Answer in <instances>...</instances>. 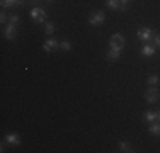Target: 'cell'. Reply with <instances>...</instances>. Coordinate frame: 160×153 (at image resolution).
Returning <instances> with one entry per match:
<instances>
[{"label":"cell","mask_w":160,"mask_h":153,"mask_svg":"<svg viewBox=\"0 0 160 153\" xmlns=\"http://www.w3.org/2000/svg\"><path fill=\"white\" fill-rule=\"evenodd\" d=\"M5 21H7V15H5V12H2V15H0V22L3 24Z\"/></svg>","instance_id":"obj_22"},{"label":"cell","mask_w":160,"mask_h":153,"mask_svg":"<svg viewBox=\"0 0 160 153\" xmlns=\"http://www.w3.org/2000/svg\"><path fill=\"white\" fill-rule=\"evenodd\" d=\"M145 121L147 122H155L157 121V112H147L145 114Z\"/></svg>","instance_id":"obj_14"},{"label":"cell","mask_w":160,"mask_h":153,"mask_svg":"<svg viewBox=\"0 0 160 153\" xmlns=\"http://www.w3.org/2000/svg\"><path fill=\"white\" fill-rule=\"evenodd\" d=\"M56 49H58V41H55L53 37L44 43V51H46V53H55Z\"/></svg>","instance_id":"obj_6"},{"label":"cell","mask_w":160,"mask_h":153,"mask_svg":"<svg viewBox=\"0 0 160 153\" xmlns=\"http://www.w3.org/2000/svg\"><path fill=\"white\" fill-rule=\"evenodd\" d=\"M153 53H155V48H153L152 44H145L143 48H142V55H143V56H147V58L153 56Z\"/></svg>","instance_id":"obj_8"},{"label":"cell","mask_w":160,"mask_h":153,"mask_svg":"<svg viewBox=\"0 0 160 153\" xmlns=\"http://www.w3.org/2000/svg\"><path fill=\"white\" fill-rule=\"evenodd\" d=\"M60 46H62V49H63V51H68V49H70V48H72V44H70V43H68V41H63V43H62V44H60Z\"/></svg>","instance_id":"obj_18"},{"label":"cell","mask_w":160,"mask_h":153,"mask_svg":"<svg viewBox=\"0 0 160 153\" xmlns=\"http://www.w3.org/2000/svg\"><path fill=\"white\" fill-rule=\"evenodd\" d=\"M119 150L121 151H133L131 150V145L128 141H119Z\"/></svg>","instance_id":"obj_15"},{"label":"cell","mask_w":160,"mask_h":153,"mask_svg":"<svg viewBox=\"0 0 160 153\" xmlns=\"http://www.w3.org/2000/svg\"><path fill=\"white\" fill-rule=\"evenodd\" d=\"M10 24H14V26H16L17 24V22H19V17H17V15H10Z\"/></svg>","instance_id":"obj_20"},{"label":"cell","mask_w":160,"mask_h":153,"mask_svg":"<svg viewBox=\"0 0 160 153\" xmlns=\"http://www.w3.org/2000/svg\"><path fill=\"white\" fill-rule=\"evenodd\" d=\"M16 36H17V29H16V26L9 22V26L5 27V37H7V39H14Z\"/></svg>","instance_id":"obj_7"},{"label":"cell","mask_w":160,"mask_h":153,"mask_svg":"<svg viewBox=\"0 0 160 153\" xmlns=\"http://www.w3.org/2000/svg\"><path fill=\"white\" fill-rule=\"evenodd\" d=\"M46 34H53V31H55V26H53V22H48L46 24Z\"/></svg>","instance_id":"obj_17"},{"label":"cell","mask_w":160,"mask_h":153,"mask_svg":"<svg viewBox=\"0 0 160 153\" xmlns=\"http://www.w3.org/2000/svg\"><path fill=\"white\" fill-rule=\"evenodd\" d=\"M153 43H155V46H160V34H153Z\"/></svg>","instance_id":"obj_19"},{"label":"cell","mask_w":160,"mask_h":153,"mask_svg":"<svg viewBox=\"0 0 160 153\" xmlns=\"http://www.w3.org/2000/svg\"><path fill=\"white\" fill-rule=\"evenodd\" d=\"M31 17H32V21H36V22H39V24H43V22L46 21V12H44L41 7H34V9L31 10Z\"/></svg>","instance_id":"obj_2"},{"label":"cell","mask_w":160,"mask_h":153,"mask_svg":"<svg viewBox=\"0 0 160 153\" xmlns=\"http://www.w3.org/2000/svg\"><path fill=\"white\" fill-rule=\"evenodd\" d=\"M158 95H160L158 89H155V87H152L150 90H147V94H145V99H147V102H150V104H153V102H157V101H158Z\"/></svg>","instance_id":"obj_3"},{"label":"cell","mask_w":160,"mask_h":153,"mask_svg":"<svg viewBox=\"0 0 160 153\" xmlns=\"http://www.w3.org/2000/svg\"><path fill=\"white\" fill-rule=\"evenodd\" d=\"M106 56H108L109 60H118L121 56V51L119 49H109V51L106 53Z\"/></svg>","instance_id":"obj_9"},{"label":"cell","mask_w":160,"mask_h":153,"mask_svg":"<svg viewBox=\"0 0 160 153\" xmlns=\"http://www.w3.org/2000/svg\"><path fill=\"white\" fill-rule=\"evenodd\" d=\"M157 122H160V112H157Z\"/></svg>","instance_id":"obj_23"},{"label":"cell","mask_w":160,"mask_h":153,"mask_svg":"<svg viewBox=\"0 0 160 153\" xmlns=\"http://www.w3.org/2000/svg\"><path fill=\"white\" fill-rule=\"evenodd\" d=\"M138 37L142 41H150L152 37H153V31H152L150 27H143L138 31Z\"/></svg>","instance_id":"obj_5"},{"label":"cell","mask_w":160,"mask_h":153,"mask_svg":"<svg viewBox=\"0 0 160 153\" xmlns=\"http://www.w3.org/2000/svg\"><path fill=\"white\" fill-rule=\"evenodd\" d=\"M128 2H131V0H121V5H123V7H121V10L126 9V3H128Z\"/></svg>","instance_id":"obj_21"},{"label":"cell","mask_w":160,"mask_h":153,"mask_svg":"<svg viewBox=\"0 0 160 153\" xmlns=\"http://www.w3.org/2000/svg\"><path fill=\"white\" fill-rule=\"evenodd\" d=\"M109 46H111V49H123L124 48V37L121 36V34H114L111 37V41H109Z\"/></svg>","instance_id":"obj_1"},{"label":"cell","mask_w":160,"mask_h":153,"mask_svg":"<svg viewBox=\"0 0 160 153\" xmlns=\"http://www.w3.org/2000/svg\"><path fill=\"white\" fill-rule=\"evenodd\" d=\"M22 0H2V7H16L21 5Z\"/></svg>","instance_id":"obj_10"},{"label":"cell","mask_w":160,"mask_h":153,"mask_svg":"<svg viewBox=\"0 0 160 153\" xmlns=\"http://www.w3.org/2000/svg\"><path fill=\"white\" fill-rule=\"evenodd\" d=\"M108 5L111 7L112 10H118V9H121V0H108Z\"/></svg>","instance_id":"obj_12"},{"label":"cell","mask_w":160,"mask_h":153,"mask_svg":"<svg viewBox=\"0 0 160 153\" xmlns=\"http://www.w3.org/2000/svg\"><path fill=\"white\" fill-rule=\"evenodd\" d=\"M104 19H106L104 12H94V14L89 17V22H90L92 26H99V24H102V22H104Z\"/></svg>","instance_id":"obj_4"},{"label":"cell","mask_w":160,"mask_h":153,"mask_svg":"<svg viewBox=\"0 0 160 153\" xmlns=\"http://www.w3.org/2000/svg\"><path fill=\"white\" fill-rule=\"evenodd\" d=\"M5 140L9 141L10 145H19V143H21V140H19V136H17V135H7Z\"/></svg>","instance_id":"obj_13"},{"label":"cell","mask_w":160,"mask_h":153,"mask_svg":"<svg viewBox=\"0 0 160 153\" xmlns=\"http://www.w3.org/2000/svg\"><path fill=\"white\" fill-rule=\"evenodd\" d=\"M49 2H51V0H49Z\"/></svg>","instance_id":"obj_24"},{"label":"cell","mask_w":160,"mask_h":153,"mask_svg":"<svg viewBox=\"0 0 160 153\" xmlns=\"http://www.w3.org/2000/svg\"><path fill=\"white\" fill-rule=\"evenodd\" d=\"M158 75H150V76H148V83H150V85H157V83H158Z\"/></svg>","instance_id":"obj_16"},{"label":"cell","mask_w":160,"mask_h":153,"mask_svg":"<svg viewBox=\"0 0 160 153\" xmlns=\"http://www.w3.org/2000/svg\"><path fill=\"white\" fill-rule=\"evenodd\" d=\"M148 131H150L152 135H157V136H160V122H155V124H150V128H148Z\"/></svg>","instance_id":"obj_11"}]
</instances>
